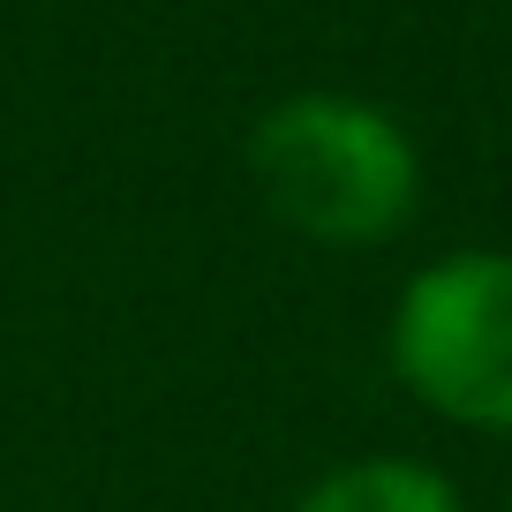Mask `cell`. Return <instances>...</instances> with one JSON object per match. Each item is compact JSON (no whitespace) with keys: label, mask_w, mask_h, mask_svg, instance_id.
I'll return each instance as SVG.
<instances>
[{"label":"cell","mask_w":512,"mask_h":512,"mask_svg":"<svg viewBox=\"0 0 512 512\" xmlns=\"http://www.w3.org/2000/svg\"><path fill=\"white\" fill-rule=\"evenodd\" d=\"M256 204L294 241L317 249H384L422 211V144L392 106L332 83L272 98L241 144Z\"/></svg>","instance_id":"6da1fadb"},{"label":"cell","mask_w":512,"mask_h":512,"mask_svg":"<svg viewBox=\"0 0 512 512\" xmlns=\"http://www.w3.org/2000/svg\"><path fill=\"white\" fill-rule=\"evenodd\" d=\"M384 369L445 430L512 437V249H437L400 279Z\"/></svg>","instance_id":"7a4b0ae2"},{"label":"cell","mask_w":512,"mask_h":512,"mask_svg":"<svg viewBox=\"0 0 512 512\" xmlns=\"http://www.w3.org/2000/svg\"><path fill=\"white\" fill-rule=\"evenodd\" d=\"M287 512H467V497L445 467L415 452H369V460L324 467Z\"/></svg>","instance_id":"3957f363"}]
</instances>
